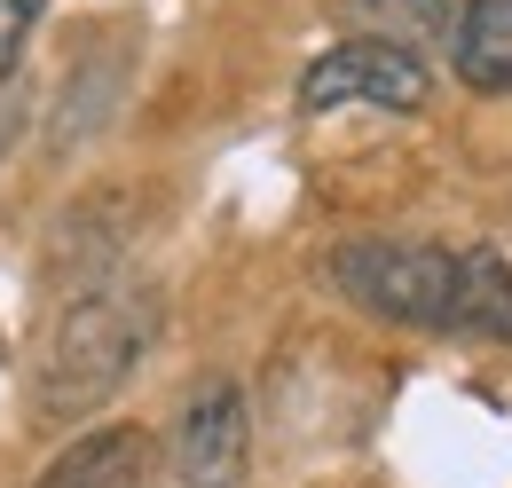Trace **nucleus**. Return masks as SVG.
<instances>
[{"label":"nucleus","instance_id":"8","mask_svg":"<svg viewBox=\"0 0 512 488\" xmlns=\"http://www.w3.org/2000/svg\"><path fill=\"white\" fill-rule=\"evenodd\" d=\"M32 24H40V0H0V79L16 71L24 40H32Z\"/></svg>","mask_w":512,"mask_h":488},{"label":"nucleus","instance_id":"1","mask_svg":"<svg viewBox=\"0 0 512 488\" xmlns=\"http://www.w3.org/2000/svg\"><path fill=\"white\" fill-rule=\"evenodd\" d=\"M150 339H158V292H150V284L111 276V284L79 292V300L56 315V339H48L40 410L71 418V410L119 394V386L134 378V363L150 355Z\"/></svg>","mask_w":512,"mask_h":488},{"label":"nucleus","instance_id":"6","mask_svg":"<svg viewBox=\"0 0 512 488\" xmlns=\"http://www.w3.org/2000/svg\"><path fill=\"white\" fill-rule=\"evenodd\" d=\"M449 56L473 95H512V0H465Z\"/></svg>","mask_w":512,"mask_h":488},{"label":"nucleus","instance_id":"7","mask_svg":"<svg viewBox=\"0 0 512 488\" xmlns=\"http://www.w3.org/2000/svg\"><path fill=\"white\" fill-rule=\"evenodd\" d=\"M457 331H481V339H512V260L497 244H473L457 252V300H449Z\"/></svg>","mask_w":512,"mask_h":488},{"label":"nucleus","instance_id":"2","mask_svg":"<svg viewBox=\"0 0 512 488\" xmlns=\"http://www.w3.org/2000/svg\"><path fill=\"white\" fill-rule=\"evenodd\" d=\"M331 284L363 315L434 331V323H449V300H457V252L402 244V237H355V244L331 252Z\"/></svg>","mask_w":512,"mask_h":488},{"label":"nucleus","instance_id":"9","mask_svg":"<svg viewBox=\"0 0 512 488\" xmlns=\"http://www.w3.org/2000/svg\"><path fill=\"white\" fill-rule=\"evenodd\" d=\"M16 126H24V95H16L8 79H0V150L16 142Z\"/></svg>","mask_w":512,"mask_h":488},{"label":"nucleus","instance_id":"3","mask_svg":"<svg viewBox=\"0 0 512 488\" xmlns=\"http://www.w3.org/2000/svg\"><path fill=\"white\" fill-rule=\"evenodd\" d=\"M434 79L402 40H339L300 71V111H339V103H371V111H426Z\"/></svg>","mask_w":512,"mask_h":488},{"label":"nucleus","instance_id":"5","mask_svg":"<svg viewBox=\"0 0 512 488\" xmlns=\"http://www.w3.org/2000/svg\"><path fill=\"white\" fill-rule=\"evenodd\" d=\"M150 481V433L142 426H95L40 473V488H142Z\"/></svg>","mask_w":512,"mask_h":488},{"label":"nucleus","instance_id":"4","mask_svg":"<svg viewBox=\"0 0 512 488\" xmlns=\"http://www.w3.org/2000/svg\"><path fill=\"white\" fill-rule=\"evenodd\" d=\"M245 457H253L245 394L229 378H205L182 402V426H174V481L182 488H245Z\"/></svg>","mask_w":512,"mask_h":488}]
</instances>
